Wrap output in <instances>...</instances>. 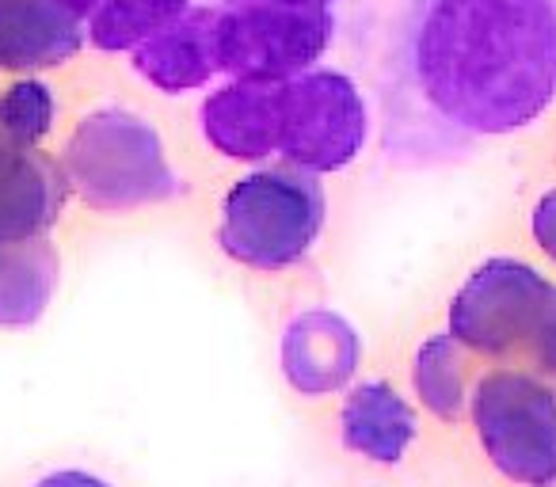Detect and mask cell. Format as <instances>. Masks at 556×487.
Masks as SVG:
<instances>
[{"label": "cell", "mask_w": 556, "mask_h": 487, "mask_svg": "<svg viewBox=\"0 0 556 487\" xmlns=\"http://www.w3.org/2000/svg\"><path fill=\"white\" fill-rule=\"evenodd\" d=\"M134 69L161 92L202 88L217 69V9H194L134 47Z\"/></svg>", "instance_id": "11"}, {"label": "cell", "mask_w": 556, "mask_h": 487, "mask_svg": "<svg viewBox=\"0 0 556 487\" xmlns=\"http://www.w3.org/2000/svg\"><path fill=\"white\" fill-rule=\"evenodd\" d=\"M35 487H111V484H108V479H100V476H92V472L70 469V472H54V476L39 479Z\"/></svg>", "instance_id": "19"}, {"label": "cell", "mask_w": 556, "mask_h": 487, "mask_svg": "<svg viewBox=\"0 0 556 487\" xmlns=\"http://www.w3.org/2000/svg\"><path fill=\"white\" fill-rule=\"evenodd\" d=\"M58 9H65L70 12V16H77V20H85V16H92L96 12V4H100V0H54Z\"/></svg>", "instance_id": "20"}, {"label": "cell", "mask_w": 556, "mask_h": 487, "mask_svg": "<svg viewBox=\"0 0 556 487\" xmlns=\"http://www.w3.org/2000/svg\"><path fill=\"white\" fill-rule=\"evenodd\" d=\"M54 126V95L42 80H16L0 92V133L20 145H39Z\"/></svg>", "instance_id": "17"}, {"label": "cell", "mask_w": 556, "mask_h": 487, "mask_svg": "<svg viewBox=\"0 0 556 487\" xmlns=\"http://www.w3.org/2000/svg\"><path fill=\"white\" fill-rule=\"evenodd\" d=\"M65 202V171L35 145L0 133V244L35 240L58 221Z\"/></svg>", "instance_id": "8"}, {"label": "cell", "mask_w": 556, "mask_h": 487, "mask_svg": "<svg viewBox=\"0 0 556 487\" xmlns=\"http://www.w3.org/2000/svg\"><path fill=\"white\" fill-rule=\"evenodd\" d=\"M358 335L340 312L309 309L290 320L282 335V373L305 396H325L348 388L358 370Z\"/></svg>", "instance_id": "9"}, {"label": "cell", "mask_w": 556, "mask_h": 487, "mask_svg": "<svg viewBox=\"0 0 556 487\" xmlns=\"http://www.w3.org/2000/svg\"><path fill=\"white\" fill-rule=\"evenodd\" d=\"M325 229V191L302 171H252L222 206V248L255 271L294 267Z\"/></svg>", "instance_id": "4"}, {"label": "cell", "mask_w": 556, "mask_h": 487, "mask_svg": "<svg viewBox=\"0 0 556 487\" xmlns=\"http://www.w3.org/2000/svg\"><path fill=\"white\" fill-rule=\"evenodd\" d=\"M366 145V103L343 73L282 80L278 153L302 171H340Z\"/></svg>", "instance_id": "7"}, {"label": "cell", "mask_w": 556, "mask_h": 487, "mask_svg": "<svg viewBox=\"0 0 556 487\" xmlns=\"http://www.w3.org/2000/svg\"><path fill=\"white\" fill-rule=\"evenodd\" d=\"M282 80H244L217 88L202 103V133L232 161H263L278 149Z\"/></svg>", "instance_id": "10"}, {"label": "cell", "mask_w": 556, "mask_h": 487, "mask_svg": "<svg viewBox=\"0 0 556 487\" xmlns=\"http://www.w3.org/2000/svg\"><path fill=\"white\" fill-rule=\"evenodd\" d=\"M58 286V252L47 240L0 244V328H27L47 312Z\"/></svg>", "instance_id": "14"}, {"label": "cell", "mask_w": 556, "mask_h": 487, "mask_svg": "<svg viewBox=\"0 0 556 487\" xmlns=\"http://www.w3.org/2000/svg\"><path fill=\"white\" fill-rule=\"evenodd\" d=\"M416 411L386 381H366L343 403V441L358 457L396 464L416 441Z\"/></svg>", "instance_id": "13"}, {"label": "cell", "mask_w": 556, "mask_h": 487, "mask_svg": "<svg viewBox=\"0 0 556 487\" xmlns=\"http://www.w3.org/2000/svg\"><path fill=\"white\" fill-rule=\"evenodd\" d=\"M450 335L488 358H522L556 381V286L518 259H488L450 305Z\"/></svg>", "instance_id": "2"}, {"label": "cell", "mask_w": 556, "mask_h": 487, "mask_svg": "<svg viewBox=\"0 0 556 487\" xmlns=\"http://www.w3.org/2000/svg\"><path fill=\"white\" fill-rule=\"evenodd\" d=\"M416 393L427 411L454 423L465 415L469 403V381H465V347L454 335H431L416 355Z\"/></svg>", "instance_id": "15"}, {"label": "cell", "mask_w": 556, "mask_h": 487, "mask_svg": "<svg viewBox=\"0 0 556 487\" xmlns=\"http://www.w3.org/2000/svg\"><path fill=\"white\" fill-rule=\"evenodd\" d=\"M472 426L488 461L526 487L556 472V388L538 373L495 370L472 393Z\"/></svg>", "instance_id": "6"}, {"label": "cell", "mask_w": 556, "mask_h": 487, "mask_svg": "<svg viewBox=\"0 0 556 487\" xmlns=\"http://www.w3.org/2000/svg\"><path fill=\"white\" fill-rule=\"evenodd\" d=\"M538 487H556V472H553V476L545 479V484H538Z\"/></svg>", "instance_id": "22"}, {"label": "cell", "mask_w": 556, "mask_h": 487, "mask_svg": "<svg viewBox=\"0 0 556 487\" xmlns=\"http://www.w3.org/2000/svg\"><path fill=\"white\" fill-rule=\"evenodd\" d=\"M282 4H328V0H282Z\"/></svg>", "instance_id": "21"}, {"label": "cell", "mask_w": 556, "mask_h": 487, "mask_svg": "<svg viewBox=\"0 0 556 487\" xmlns=\"http://www.w3.org/2000/svg\"><path fill=\"white\" fill-rule=\"evenodd\" d=\"M65 183L96 209H138L176 194L164 141L130 111H96L65 149Z\"/></svg>", "instance_id": "3"}, {"label": "cell", "mask_w": 556, "mask_h": 487, "mask_svg": "<svg viewBox=\"0 0 556 487\" xmlns=\"http://www.w3.org/2000/svg\"><path fill=\"white\" fill-rule=\"evenodd\" d=\"M530 225H533V240H538V248L556 264V187L538 202Z\"/></svg>", "instance_id": "18"}, {"label": "cell", "mask_w": 556, "mask_h": 487, "mask_svg": "<svg viewBox=\"0 0 556 487\" xmlns=\"http://www.w3.org/2000/svg\"><path fill=\"white\" fill-rule=\"evenodd\" d=\"M328 4L232 0L217 9V62L244 80H290L332 42Z\"/></svg>", "instance_id": "5"}, {"label": "cell", "mask_w": 556, "mask_h": 487, "mask_svg": "<svg viewBox=\"0 0 556 487\" xmlns=\"http://www.w3.org/2000/svg\"><path fill=\"white\" fill-rule=\"evenodd\" d=\"M416 80L469 133L530 126L556 95V0H431L416 31Z\"/></svg>", "instance_id": "1"}, {"label": "cell", "mask_w": 556, "mask_h": 487, "mask_svg": "<svg viewBox=\"0 0 556 487\" xmlns=\"http://www.w3.org/2000/svg\"><path fill=\"white\" fill-rule=\"evenodd\" d=\"M80 20L54 0H0V69H50L80 50Z\"/></svg>", "instance_id": "12"}, {"label": "cell", "mask_w": 556, "mask_h": 487, "mask_svg": "<svg viewBox=\"0 0 556 487\" xmlns=\"http://www.w3.org/2000/svg\"><path fill=\"white\" fill-rule=\"evenodd\" d=\"M191 0H100L88 16V39L100 50H134L141 39L168 27Z\"/></svg>", "instance_id": "16"}]
</instances>
